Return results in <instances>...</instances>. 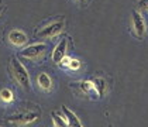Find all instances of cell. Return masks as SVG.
I'll use <instances>...</instances> for the list:
<instances>
[{
    "label": "cell",
    "mask_w": 148,
    "mask_h": 127,
    "mask_svg": "<svg viewBox=\"0 0 148 127\" xmlns=\"http://www.w3.org/2000/svg\"><path fill=\"white\" fill-rule=\"evenodd\" d=\"M10 67H12V73L14 76V79H16V82L23 88L24 91H30V88H31L30 75H28L27 69H25V67L18 61V58L16 57L12 58V65Z\"/></svg>",
    "instance_id": "cell-1"
},
{
    "label": "cell",
    "mask_w": 148,
    "mask_h": 127,
    "mask_svg": "<svg viewBox=\"0 0 148 127\" xmlns=\"http://www.w3.org/2000/svg\"><path fill=\"white\" fill-rule=\"evenodd\" d=\"M65 28V20L61 19V20H57V21H52V23H48L47 25H44L40 31L37 37L38 38H54L57 37L58 34H61Z\"/></svg>",
    "instance_id": "cell-2"
},
{
    "label": "cell",
    "mask_w": 148,
    "mask_h": 127,
    "mask_svg": "<svg viewBox=\"0 0 148 127\" xmlns=\"http://www.w3.org/2000/svg\"><path fill=\"white\" fill-rule=\"evenodd\" d=\"M40 112H24V113H16L13 116H9L6 120L12 124H17V126H27L37 122L40 119Z\"/></svg>",
    "instance_id": "cell-3"
},
{
    "label": "cell",
    "mask_w": 148,
    "mask_h": 127,
    "mask_svg": "<svg viewBox=\"0 0 148 127\" xmlns=\"http://www.w3.org/2000/svg\"><path fill=\"white\" fill-rule=\"evenodd\" d=\"M47 49V45L40 43V44H33V45L25 47L24 49H21L20 55L24 58H28V59H35V58H40L44 55Z\"/></svg>",
    "instance_id": "cell-4"
},
{
    "label": "cell",
    "mask_w": 148,
    "mask_h": 127,
    "mask_svg": "<svg viewBox=\"0 0 148 127\" xmlns=\"http://www.w3.org/2000/svg\"><path fill=\"white\" fill-rule=\"evenodd\" d=\"M131 20H133V30H134V34L138 38H143L145 35V21H144V17L140 14L138 10H134L131 14Z\"/></svg>",
    "instance_id": "cell-5"
},
{
    "label": "cell",
    "mask_w": 148,
    "mask_h": 127,
    "mask_svg": "<svg viewBox=\"0 0 148 127\" xmlns=\"http://www.w3.org/2000/svg\"><path fill=\"white\" fill-rule=\"evenodd\" d=\"M7 40H9V43L14 47H23L27 44V34L21 31V30H12L9 35H7Z\"/></svg>",
    "instance_id": "cell-6"
},
{
    "label": "cell",
    "mask_w": 148,
    "mask_h": 127,
    "mask_svg": "<svg viewBox=\"0 0 148 127\" xmlns=\"http://www.w3.org/2000/svg\"><path fill=\"white\" fill-rule=\"evenodd\" d=\"M66 48H68V41H66V38H62L52 51V61L55 64H59L62 61V58L66 55Z\"/></svg>",
    "instance_id": "cell-7"
},
{
    "label": "cell",
    "mask_w": 148,
    "mask_h": 127,
    "mask_svg": "<svg viewBox=\"0 0 148 127\" xmlns=\"http://www.w3.org/2000/svg\"><path fill=\"white\" fill-rule=\"evenodd\" d=\"M37 83H38V86L42 89V91H45V92H49L51 89H52V81H51V76L45 73V72H41L38 76H37Z\"/></svg>",
    "instance_id": "cell-8"
},
{
    "label": "cell",
    "mask_w": 148,
    "mask_h": 127,
    "mask_svg": "<svg viewBox=\"0 0 148 127\" xmlns=\"http://www.w3.org/2000/svg\"><path fill=\"white\" fill-rule=\"evenodd\" d=\"M61 109H62V113L66 116V119H68L69 126H72V127H82V123H80L79 117L75 115V113H73L72 110H69L66 106H62Z\"/></svg>",
    "instance_id": "cell-9"
},
{
    "label": "cell",
    "mask_w": 148,
    "mask_h": 127,
    "mask_svg": "<svg viewBox=\"0 0 148 127\" xmlns=\"http://www.w3.org/2000/svg\"><path fill=\"white\" fill-rule=\"evenodd\" d=\"M93 83H95V91L97 93V96H99V99L103 97L106 92H107V83L106 81L103 79V78H95L93 79Z\"/></svg>",
    "instance_id": "cell-10"
},
{
    "label": "cell",
    "mask_w": 148,
    "mask_h": 127,
    "mask_svg": "<svg viewBox=\"0 0 148 127\" xmlns=\"http://www.w3.org/2000/svg\"><path fill=\"white\" fill-rule=\"evenodd\" d=\"M0 102L4 104H10L14 102V93L12 89H7V88H3L0 91Z\"/></svg>",
    "instance_id": "cell-11"
},
{
    "label": "cell",
    "mask_w": 148,
    "mask_h": 127,
    "mask_svg": "<svg viewBox=\"0 0 148 127\" xmlns=\"http://www.w3.org/2000/svg\"><path fill=\"white\" fill-rule=\"evenodd\" d=\"M51 117H52V123H54V126L57 127H66L69 126L68 123V119H66V116L64 115H59V113H51Z\"/></svg>",
    "instance_id": "cell-12"
},
{
    "label": "cell",
    "mask_w": 148,
    "mask_h": 127,
    "mask_svg": "<svg viewBox=\"0 0 148 127\" xmlns=\"http://www.w3.org/2000/svg\"><path fill=\"white\" fill-rule=\"evenodd\" d=\"M80 68V61L76 59V58H71L69 59V64H68V69L71 71H78Z\"/></svg>",
    "instance_id": "cell-13"
},
{
    "label": "cell",
    "mask_w": 148,
    "mask_h": 127,
    "mask_svg": "<svg viewBox=\"0 0 148 127\" xmlns=\"http://www.w3.org/2000/svg\"><path fill=\"white\" fill-rule=\"evenodd\" d=\"M137 9L138 10H148V0H138L137 1Z\"/></svg>",
    "instance_id": "cell-14"
},
{
    "label": "cell",
    "mask_w": 148,
    "mask_h": 127,
    "mask_svg": "<svg viewBox=\"0 0 148 127\" xmlns=\"http://www.w3.org/2000/svg\"><path fill=\"white\" fill-rule=\"evenodd\" d=\"M78 1H79L80 6H85V4H86V0H78Z\"/></svg>",
    "instance_id": "cell-15"
},
{
    "label": "cell",
    "mask_w": 148,
    "mask_h": 127,
    "mask_svg": "<svg viewBox=\"0 0 148 127\" xmlns=\"http://www.w3.org/2000/svg\"><path fill=\"white\" fill-rule=\"evenodd\" d=\"M3 12H4V6H0V14H1Z\"/></svg>",
    "instance_id": "cell-16"
}]
</instances>
